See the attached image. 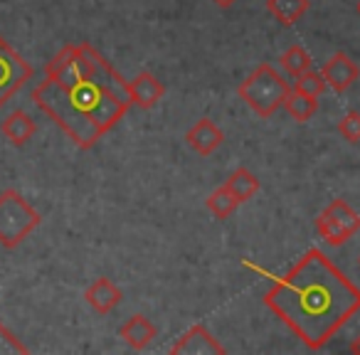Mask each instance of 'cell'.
I'll use <instances>...</instances> for the list:
<instances>
[{
    "mask_svg": "<svg viewBox=\"0 0 360 355\" xmlns=\"http://www.w3.org/2000/svg\"><path fill=\"white\" fill-rule=\"evenodd\" d=\"M32 101L84 150L94 148L134 106L129 82L89 42L65 45L47 62Z\"/></svg>",
    "mask_w": 360,
    "mask_h": 355,
    "instance_id": "1",
    "label": "cell"
},
{
    "mask_svg": "<svg viewBox=\"0 0 360 355\" xmlns=\"http://www.w3.org/2000/svg\"><path fill=\"white\" fill-rule=\"evenodd\" d=\"M269 311L311 350H319L360 311V289L323 254L309 250L264 294Z\"/></svg>",
    "mask_w": 360,
    "mask_h": 355,
    "instance_id": "2",
    "label": "cell"
},
{
    "mask_svg": "<svg viewBox=\"0 0 360 355\" xmlns=\"http://www.w3.org/2000/svg\"><path fill=\"white\" fill-rule=\"evenodd\" d=\"M289 91H291L289 82H284V77L271 65H266V62H262V65L237 86L240 99L245 101L257 116H262V119H271V116L284 106Z\"/></svg>",
    "mask_w": 360,
    "mask_h": 355,
    "instance_id": "3",
    "label": "cell"
},
{
    "mask_svg": "<svg viewBox=\"0 0 360 355\" xmlns=\"http://www.w3.org/2000/svg\"><path fill=\"white\" fill-rule=\"evenodd\" d=\"M42 215L20 195L8 188L0 193V247L15 250L40 227Z\"/></svg>",
    "mask_w": 360,
    "mask_h": 355,
    "instance_id": "4",
    "label": "cell"
},
{
    "mask_svg": "<svg viewBox=\"0 0 360 355\" xmlns=\"http://www.w3.org/2000/svg\"><path fill=\"white\" fill-rule=\"evenodd\" d=\"M316 230L326 245L338 247L360 230V215L345 200H333L316 220Z\"/></svg>",
    "mask_w": 360,
    "mask_h": 355,
    "instance_id": "5",
    "label": "cell"
},
{
    "mask_svg": "<svg viewBox=\"0 0 360 355\" xmlns=\"http://www.w3.org/2000/svg\"><path fill=\"white\" fill-rule=\"evenodd\" d=\"M30 79L32 67L0 35V106H6Z\"/></svg>",
    "mask_w": 360,
    "mask_h": 355,
    "instance_id": "6",
    "label": "cell"
},
{
    "mask_svg": "<svg viewBox=\"0 0 360 355\" xmlns=\"http://www.w3.org/2000/svg\"><path fill=\"white\" fill-rule=\"evenodd\" d=\"M173 355H222L225 345L217 343V338L205 328V325H193L180 335L170 348Z\"/></svg>",
    "mask_w": 360,
    "mask_h": 355,
    "instance_id": "7",
    "label": "cell"
},
{
    "mask_svg": "<svg viewBox=\"0 0 360 355\" xmlns=\"http://www.w3.org/2000/svg\"><path fill=\"white\" fill-rule=\"evenodd\" d=\"M321 75H323L326 84H328L330 89L343 94V91H348L350 86L358 82L360 67L355 65L345 52H335V55L323 65V72H321Z\"/></svg>",
    "mask_w": 360,
    "mask_h": 355,
    "instance_id": "8",
    "label": "cell"
},
{
    "mask_svg": "<svg viewBox=\"0 0 360 355\" xmlns=\"http://www.w3.org/2000/svg\"><path fill=\"white\" fill-rule=\"evenodd\" d=\"M84 299H86V304L96 311V314L106 316L121 304V299H124V291H121L111 279L99 276V279H94L89 286H86Z\"/></svg>",
    "mask_w": 360,
    "mask_h": 355,
    "instance_id": "9",
    "label": "cell"
},
{
    "mask_svg": "<svg viewBox=\"0 0 360 355\" xmlns=\"http://www.w3.org/2000/svg\"><path fill=\"white\" fill-rule=\"evenodd\" d=\"M225 141V134L212 119H200L191 131L186 134V143L195 150L198 155H212Z\"/></svg>",
    "mask_w": 360,
    "mask_h": 355,
    "instance_id": "10",
    "label": "cell"
},
{
    "mask_svg": "<svg viewBox=\"0 0 360 355\" xmlns=\"http://www.w3.org/2000/svg\"><path fill=\"white\" fill-rule=\"evenodd\" d=\"M129 89H131V101H134V106H139V109H143V111L153 109L165 94V86L160 84L158 77H153L150 72H141L136 79H131Z\"/></svg>",
    "mask_w": 360,
    "mask_h": 355,
    "instance_id": "11",
    "label": "cell"
},
{
    "mask_svg": "<svg viewBox=\"0 0 360 355\" xmlns=\"http://www.w3.org/2000/svg\"><path fill=\"white\" fill-rule=\"evenodd\" d=\"M0 131H3V136H6L13 146L22 148V146H25L27 141L37 134V124H35V119L27 114V111L18 109V111H13V114H8L6 119H3Z\"/></svg>",
    "mask_w": 360,
    "mask_h": 355,
    "instance_id": "12",
    "label": "cell"
},
{
    "mask_svg": "<svg viewBox=\"0 0 360 355\" xmlns=\"http://www.w3.org/2000/svg\"><path fill=\"white\" fill-rule=\"evenodd\" d=\"M121 338L126 340V343L131 345L134 350H143L146 345L150 343V340L155 338V333H158V328H155L153 323H150L146 316H141V314H136V316H131L129 321H126L124 325H121Z\"/></svg>",
    "mask_w": 360,
    "mask_h": 355,
    "instance_id": "13",
    "label": "cell"
},
{
    "mask_svg": "<svg viewBox=\"0 0 360 355\" xmlns=\"http://www.w3.org/2000/svg\"><path fill=\"white\" fill-rule=\"evenodd\" d=\"M309 6V0H266L269 15L284 27H291L294 22H299L306 15Z\"/></svg>",
    "mask_w": 360,
    "mask_h": 355,
    "instance_id": "14",
    "label": "cell"
},
{
    "mask_svg": "<svg viewBox=\"0 0 360 355\" xmlns=\"http://www.w3.org/2000/svg\"><path fill=\"white\" fill-rule=\"evenodd\" d=\"M225 188L237 198L240 202H247L259 193V181H257V175L247 168H237L235 173L230 175L225 181Z\"/></svg>",
    "mask_w": 360,
    "mask_h": 355,
    "instance_id": "15",
    "label": "cell"
},
{
    "mask_svg": "<svg viewBox=\"0 0 360 355\" xmlns=\"http://www.w3.org/2000/svg\"><path fill=\"white\" fill-rule=\"evenodd\" d=\"M284 109L291 114V119L299 121V124H306V121L314 119V114L319 111V99L309 94H301V91H289L284 101Z\"/></svg>",
    "mask_w": 360,
    "mask_h": 355,
    "instance_id": "16",
    "label": "cell"
},
{
    "mask_svg": "<svg viewBox=\"0 0 360 355\" xmlns=\"http://www.w3.org/2000/svg\"><path fill=\"white\" fill-rule=\"evenodd\" d=\"M207 210L212 212V215L217 217V220H227V217L232 215V212L237 210V205H240V200H237L235 195H232L230 191H227L225 186H220L217 191L210 193V198L205 200Z\"/></svg>",
    "mask_w": 360,
    "mask_h": 355,
    "instance_id": "17",
    "label": "cell"
},
{
    "mask_svg": "<svg viewBox=\"0 0 360 355\" xmlns=\"http://www.w3.org/2000/svg\"><path fill=\"white\" fill-rule=\"evenodd\" d=\"M279 62H281V67H284V70L289 72L291 77L304 75V72H309L311 67H314V60H311V55L301 45H291L289 50H286L284 55L279 57Z\"/></svg>",
    "mask_w": 360,
    "mask_h": 355,
    "instance_id": "18",
    "label": "cell"
},
{
    "mask_svg": "<svg viewBox=\"0 0 360 355\" xmlns=\"http://www.w3.org/2000/svg\"><path fill=\"white\" fill-rule=\"evenodd\" d=\"M326 79H323V75H319V72H314V70H309V72H304V75H299L296 77V82H294V91H301V94H309V96H316L319 99L321 94L326 91Z\"/></svg>",
    "mask_w": 360,
    "mask_h": 355,
    "instance_id": "19",
    "label": "cell"
},
{
    "mask_svg": "<svg viewBox=\"0 0 360 355\" xmlns=\"http://www.w3.org/2000/svg\"><path fill=\"white\" fill-rule=\"evenodd\" d=\"M25 355L27 353V345L8 328L3 321H0V355Z\"/></svg>",
    "mask_w": 360,
    "mask_h": 355,
    "instance_id": "20",
    "label": "cell"
},
{
    "mask_svg": "<svg viewBox=\"0 0 360 355\" xmlns=\"http://www.w3.org/2000/svg\"><path fill=\"white\" fill-rule=\"evenodd\" d=\"M338 134L343 136L348 143H360V114L358 111H348V114L340 119Z\"/></svg>",
    "mask_w": 360,
    "mask_h": 355,
    "instance_id": "21",
    "label": "cell"
},
{
    "mask_svg": "<svg viewBox=\"0 0 360 355\" xmlns=\"http://www.w3.org/2000/svg\"><path fill=\"white\" fill-rule=\"evenodd\" d=\"M350 353H353V355H360V333L355 335L353 340H350Z\"/></svg>",
    "mask_w": 360,
    "mask_h": 355,
    "instance_id": "22",
    "label": "cell"
},
{
    "mask_svg": "<svg viewBox=\"0 0 360 355\" xmlns=\"http://www.w3.org/2000/svg\"><path fill=\"white\" fill-rule=\"evenodd\" d=\"M212 3H215L217 8H232L237 3V0H212Z\"/></svg>",
    "mask_w": 360,
    "mask_h": 355,
    "instance_id": "23",
    "label": "cell"
},
{
    "mask_svg": "<svg viewBox=\"0 0 360 355\" xmlns=\"http://www.w3.org/2000/svg\"><path fill=\"white\" fill-rule=\"evenodd\" d=\"M358 13H360V3H358Z\"/></svg>",
    "mask_w": 360,
    "mask_h": 355,
    "instance_id": "24",
    "label": "cell"
},
{
    "mask_svg": "<svg viewBox=\"0 0 360 355\" xmlns=\"http://www.w3.org/2000/svg\"><path fill=\"white\" fill-rule=\"evenodd\" d=\"M358 264H360V259H358Z\"/></svg>",
    "mask_w": 360,
    "mask_h": 355,
    "instance_id": "25",
    "label": "cell"
}]
</instances>
